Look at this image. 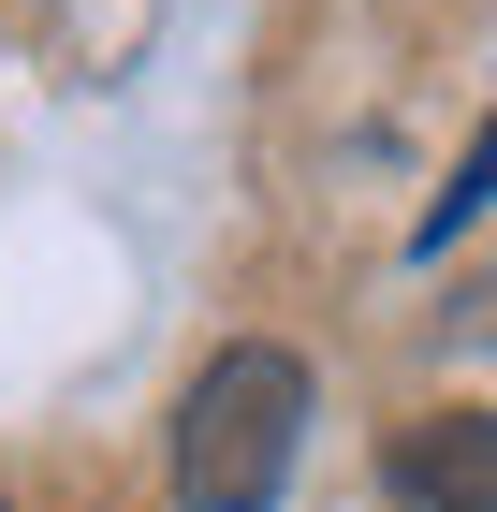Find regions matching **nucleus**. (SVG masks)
<instances>
[{"instance_id": "1", "label": "nucleus", "mask_w": 497, "mask_h": 512, "mask_svg": "<svg viewBox=\"0 0 497 512\" xmlns=\"http://www.w3.org/2000/svg\"><path fill=\"white\" fill-rule=\"evenodd\" d=\"M307 454V366L278 337H234L205 352V381L176 395V498L191 512H264Z\"/></svg>"}, {"instance_id": "2", "label": "nucleus", "mask_w": 497, "mask_h": 512, "mask_svg": "<svg viewBox=\"0 0 497 512\" xmlns=\"http://www.w3.org/2000/svg\"><path fill=\"white\" fill-rule=\"evenodd\" d=\"M395 512H497V410H439L395 439Z\"/></svg>"}, {"instance_id": "3", "label": "nucleus", "mask_w": 497, "mask_h": 512, "mask_svg": "<svg viewBox=\"0 0 497 512\" xmlns=\"http://www.w3.org/2000/svg\"><path fill=\"white\" fill-rule=\"evenodd\" d=\"M483 205H497V118H483V132H468V161H454V191L424 205V249H454V235H468V220H483Z\"/></svg>"}]
</instances>
